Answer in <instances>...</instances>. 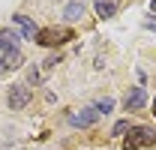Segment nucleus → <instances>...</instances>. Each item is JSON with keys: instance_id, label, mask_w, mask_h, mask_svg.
Masks as SVG:
<instances>
[{"instance_id": "nucleus-10", "label": "nucleus", "mask_w": 156, "mask_h": 150, "mask_svg": "<svg viewBox=\"0 0 156 150\" xmlns=\"http://www.w3.org/2000/svg\"><path fill=\"white\" fill-rule=\"evenodd\" d=\"M0 60H3V66H6V69H18L21 63H24V57H21V51H18V48H15V51H6V54L0 57Z\"/></svg>"}, {"instance_id": "nucleus-7", "label": "nucleus", "mask_w": 156, "mask_h": 150, "mask_svg": "<svg viewBox=\"0 0 156 150\" xmlns=\"http://www.w3.org/2000/svg\"><path fill=\"white\" fill-rule=\"evenodd\" d=\"M93 6H96V15H99L102 21L117 15V3H114V0H93Z\"/></svg>"}, {"instance_id": "nucleus-11", "label": "nucleus", "mask_w": 156, "mask_h": 150, "mask_svg": "<svg viewBox=\"0 0 156 150\" xmlns=\"http://www.w3.org/2000/svg\"><path fill=\"white\" fill-rule=\"evenodd\" d=\"M93 108H96V114H108L111 108H114V99H111V96H105V99H99Z\"/></svg>"}, {"instance_id": "nucleus-8", "label": "nucleus", "mask_w": 156, "mask_h": 150, "mask_svg": "<svg viewBox=\"0 0 156 150\" xmlns=\"http://www.w3.org/2000/svg\"><path fill=\"white\" fill-rule=\"evenodd\" d=\"M81 15H84V3H81V0L66 3V9H63V18L66 21H81Z\"/></svg>"}, {"instance_id": "nucleus-15", "label": "nucleus", "mask_w": 156, "mask_h": 150, "mask_svg": "<svg viewBox=\"0 0 156 150\" xmlns=\"http://www.w3.org/2000/svg\"><path fill=\"white\" fill-rule=\"evenodd\" d=\"M144 27H147V30H153V33H156V15H153V18H147V21H144Z\"/></svg>"}, {"instance_id": "nucleus-5", "label": "nucleus", "mask_w": 156, "mask_h": 150, "mask_svg": "<svg viewBox=\"0 0 156 150\" xmlns=\"http://www.w3.org/2000/svg\"><path fill=\"white\" fill-rule=\"evenodd\" d=\"M96 108H93V105H90V108H81V111L78 114H69V123H72V126H93V123H96Z\"/></svg>"}, {"instance_id": "nucleus-6", "label": "nucleus", "mask_w": 156, "mask_h": 150, "mask_svg": "<svg viewBox=\"0 0 156 150\" xmlns=\"http://www.w3.org/2000/svg\"><path fill=\"white\" fill-rule=\"evenodd\" d=\"M12 21H15V24L21 27V33H24V39H36L39 27H36V24H33L30 18H27V15H21V12H18V15H12Z\"/></svg>"}, {"instance_id": "nucleus-14", "label": "nucleus", "mask_w": 156, "mask_h": 150, "mask_svg": "<svg viewBox=\"0 0 156 150\" xmlns=\"http://www.w3.org/2000/svg\"><path fill=\"white\" fill-rule=\"evenodd\" d=\"M57 63H60V54H51L48 60H45V72H51V69H54Z\"/></svg>"}, {"instance_id": "nucleus-13", "label": "nucleus", "mask_w": 156, "mask_h": 150, "mask_svg": "<svg viewBox=\"0 0 156 150\" xmlns=\"http://www.w3.org/2000/svg\"><path fill=\"white\" fill-rule=\"evenodd\" d=\"M27 81H30V84H39V81H42V72H39L36 66H33V69H27Z\"/></svg>"}, {"instance_id": "nucleus-1", "label": "nucleus", "mask_w": 156, "mask_h": 150, "mask_svg": "<svg viewBox=\"0 0 156 150\" xmlns=\"http://www.w3.org/2000/svg\"><path fill=\"white\" fill-rule=\"evenodd\" d=\"M150 144H156V132L147 126H132L129 135L123 138V150H141V147H150Z\"/></svg>"}, {"instance_id": "nucleus-9", "label": "nucleus", "mask_w": 156, "mask_h": 150, "mask_svg": "<svg viewBox=\"0 0 156 150\" xmlns=\"http://www.w3.org/2000/svg\"><path fill=\"white\" fill-rule=\"evenodd\" d=\"M0 48H3V51H15V48H18V33L0 30Z\"/></svg>"}, {"instance_id": "nucleus-4", "label": "nucleus", "mask_w": 156, "mask_h": 150, "mask_svg": "<svg viewBox=\"0 0 156 150\" xmlns=\"http://www.w3.org/2000/svg\"><path fill=\"white\" fill-rule=\"evenodd\" d=\"M147 105V90L144 87H132L129 93H126V99H123V108L126 111H138V108H144Z\"/></svg>"}, {"instance_id": "nucleus-2", "label": "nucleus", "mask_w": 156, "mask_h": 150, "mask_svg": "<svg viewBox=\"0 0 156 150\" xmlns=\"http://www.w3.org/2000/svg\"><path fill=\"white\" fill-rule=\"evenodd\" d=\"M72 36V30H57V27H48V30H39L36 33V42L39 45H45V48H54V45H63V42H69Z\"/></svg>"}, {"instance_id": "nucleus-3", "label": "nucleus", "mask_w": 156, "mask_h": 150, "mask_svg": "<svg viewBox=\"0 0 156 150\" xmlns=\"http://www.w3.org/2000/svg\"><path fill=\"white\" fill-rule=\"evenodd\" d=\"M6 102H9V108H12V111L27 108V102H30V87H27V84H12V87H9V93H6Z\"/></svg>"}, {"instance_id": "nucleus-17", "label": "nucleus", "mask_w": 156, "mask_h": 150, "mask_svg": "<svg viewBox=\"0 0 156 150\" xmlns=\"http://www.w3.org/2000/svg\"><path fill=\"white\" fill-rule=\"evenodd\" d=\"M153 114H156V96H153Z\"/></svg>"}, {"instance_id": "nucleus-16", "label": "nucleus", "mask_w": 156, "mask_h": 150, "mask_svg": "<svg viewBox=\"0 0 156 150\" xmlns=\"http://www.w3.org/2000/svg\"><path fill=\"white\" fill-rule=\"evenodd\" d=\"M150 9H153V12H156V0H150Z\"/></svg>"}, {"instance_id": "nucleus-12", "label": "nucleus", "mask_w": 156, "mask_h": 150, "mask_svg": "<svg viewBox=\"0 0 156 150\" xmlns=\"http://www.w3.org/2000/svg\"><path fill=\"white\" fill-rule=\"evenodd\" d=\"M129 129H132V123H129V120H117L114 129H111V135H117V138H120V135H126Z\"/></svg>"}]
</instances>
